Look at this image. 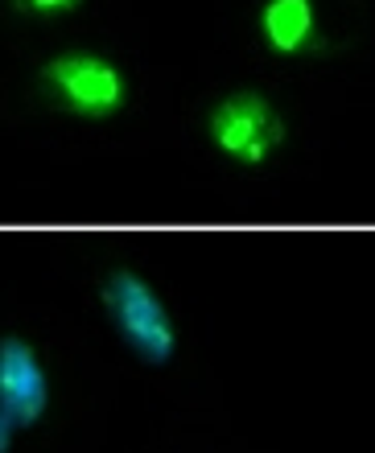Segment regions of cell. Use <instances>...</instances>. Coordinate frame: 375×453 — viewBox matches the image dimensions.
I'll return each mask as SVG.
<instances>
[{
    "instance_id": "obj_1",
    "label": "cell",
    "mask_w": 375,
    "mask_h": 453,
    "mask_svg": "<svg viewBox=\"0 0 375 453\" xmlns=\"http://www.w3.org/2000/svg\"><path fill=\"white\" fill-rule=\"evenodd\" d=\"M103 310L116 322L120 338L145 358L149 367H165L178 350V326H173L165 301L157 297V288L149 285L133 268H116L103 280Z\"/></svg>"
},
{
    "instance_id": "obj_2",
    "label": "cell",
    "mask_w": 375,
    "mask_h": 453,
    "mask_svg": "<svg viewBox=\"0 0 375 453\" xmlns=\"http://www.w3.org/2000/svg\"><path fill=\"white\" fill-rule=\"evenodd\" d=\"M42 83L58 108L83 119H108L128 104V74L99 50H62L42 66Z\"/></svg>"
},
{
    "instance_id": "obj_3",
    "label": "cell",
    "mask_w": 375,
    "mask_h": 453,
    "mask_svg": "<svg viewBox=\"0 0 375 453\" xmlns=\"http://www.w3.org/2000/svg\"><path fill=\"white\" fill-rule=\"evenodd\" d=\"M206 132L223 157L240 161V165H264L285 144V116L260 91H231L215 104Z\"/></svg>"
},
{
    "instance_id": "obj_4",
    "label": "cell",
    "mask_w": 375,
    "mask_h": 453,
    "mask_svg": "<svg viewBox=\"0 0 375 453\" xmlns=\"http://www.w3.org/2000/svg\"><path fill=\"white\" fill-rule=\"evenodd\" d=\"M50 404V380L37 350L25 338L4 334L0 338V412L17 425L29 429L42 420Z\"/></svg>"
},
{
    "instance_id": "obj_5",
    "label": "cell",
    "mask_w": 375,
    "mask_h": 453,
    "mask_svg": "<svg viewBox=\"0 0 375 453\" xmlns=\"http://www.w3.org/2000/svg\"><path fill=\"white\" fill-rule=\"evenodd\" d=\"M318 0H264L256 12V29L272 54L280 58H302L318 46Z\"/></svg>"
},
{
    "instance_id": "obj_6",
    "label": "cell",
    "mask_w": 375,
    "mask_h": 453,
    "mask_svg": "<svg viewBox=\"0 0 375 453\" xmlns=\"http://www.w3.org/2000/svg\"><path fill=\"white\" fill-rule=\"evenodd\" d=\"M4 4L25 21H66V17L83 9L87 0H4Z\"/></svg>"
},
{
    "instance_id": "obj_7",
    "label": "cell",
    "mask_w": 375,
    "mask_h": 453,
    "mask_svg": "<svg viewBox=\"0 0 375 453\" xmlns=\"http://www.w3.org/2000/svg\"><path fill=\"white\" fill-rule=\"evenodd\" d=\"M12 433H17V425H12V420L4 417V412H0V453H4V449L12 445Z\"/></svg>"
}]
</instances>
